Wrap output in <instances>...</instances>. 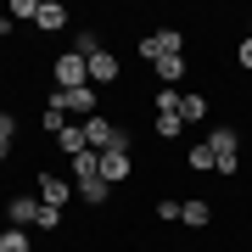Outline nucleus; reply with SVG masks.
I'll return each mask as SVG.
<instances>
[{
	"label": "nucleus",
	"instance_id": "nucleus-22",
	"mask_svg": "<svg viewBox=\"0 0 252 252\" xmlns=\"http://www.w3.org/2000/svg\"><path fill=\"white\" fill-rule=\"evenodd\" d=\"M185 162H190L196 174H207V168H213V152H207V146H190V157H185Z\"/></svg>",
	"mask_w": 252,
	"mask_h": 252
},
{
	"label": "nucleus",
	"instance_id": "nucleus-1",
	"mask_svg": "<svg viewBox=\"0 0 252 252\" xmlns=\"http://www.w3.org/2000/svg\"><path fill=\"white\" fill-rule=\"evenodd\" d=\"M207 152H213V174H235L241 168V135H235V124H219V129H207Z\"/></svg>",
	"mask_w": 252,
	"mask_h": 252
},
{
	"label": "nucleus",
	"instance_id": "nucleus-15",
	"mask_svg": "<svg viewBox=\"0 0 252 252\" xmlns=\"http://www.w3.org/2000/svg\"><path fill=\"white\" fill-rule=\"evenodd\" d=\"M180 118H185V124H202V118H207V95H196V90L180 95Z\"/></svg>",
	"mask_w": 252,
	"mask_h": 252
},
{
	"label": "nucleus",
	"instance_id": "nucleus-23",
	"mask_svg": "<svg viewBox=\"0 0 252 252\" xmlns=\"http://www.w3.org/2000/svg\"><path fill=\"white\" fill-rule=\"evenodd\" d=\"M11 17H28V23H34L39 17V0H11Z\"/></svg>",
	"mask_w": 252,
	"mask_h": 252
},
{
	"label": "nucleus",
	"instance_id": "nucleus-14",
	"mask_svg": "<svg viewBox=\"0 0 252 252\" xmlns=\"http://www.w3.org/2000/svg\"><path fill=\"white\" fill-rule=\"evenodd\" d=\"M73 180H101V152H79V157H73Z\"/></svg>",
	"mask_w": 252,
	"mask_h": 252
},
{
	"label": "nucleus",
	"instance_id": "nucleus-25",
	"mask_svg": "<svg viewBox=\"0 0 252 252\" xmlns=\"http://www.w3.org/2000/svg\"><path fill=\"white\" fill-rule=\"evenodd\" d=\"M0 140H17V118H11L6 107H0Z\"/></svg>",
	"mask_w": 252,
	"mask_h": 252
},
{
	"label": "nucleus",
	"instance_id": "nucleus-8",
	"mask_svg": "<svg viewBox=\"0 0 252 252\" xmlns=\"http://www.w3.org/2000/svg\"><path fill=\"white\" fill-rule=\"evenodd\" d=\"M90 84H95V90H107V84H118V56H112V51L90 56Z\"/></svg>",
	"mask_w": 252,
	"mask_h": 252
},
{
	"label": "nucleus",
	"instance_id": "nucleus-18",
	"mask_svg": "<svg viewBox=\"0 0 252 252\" xmlns=\"http://www.w3.org/2000/svg\"><path fill=\"white\" fill-rule=\"evenodd\" d=\"M0 252H28V230L6 224V230H0Z\"/></svg>",
	"mask_w": 252,
	"mask_h": 252
},
{
	"label": "nucleus",
	"instance_id": "nucleus-17",
	"mask_svg": "<svg viewBox=\"0 0 252 252\" xmlns=\"http://www.w3.org/2000/svg\"><path fill=\"white\" fill-rule=\"evenodd\" d=\"M107 196H112V185H107V180H84V185H79V202H90V207H101Z\"/></svg>",
	"mask_w": 252,
	"mask_h": 252
},
{
	"label": "nucleus",
	"instance_id": "nucleus-19",
	"mask_svg": "<svg viewBox=\"0 0 252 252\" xmlns=\"http://www.w3.org/2000/svg\"><path fill=\"white\" fill-rule=\"evenodd\" d=\"M39 124H45V135L56 140V135H62V129H67V112H56V107H45V112H39Z\"/></svg>",
	"mask_w": 252,
	"mask_h": 252
},
{
	"label": "nucleus",
	"instance_id": "nucleus-16",
	"mask_svg": "<svg viewBox=\"0 0 252 252\" xmlns=\"http://www.w3.org/2000/svg\"><path fill=\"white\" fill-rule=\"evenodd\" d=\"M185 135V118L180 112H157V140H180Z\"/></svg>",
	"mask_w": 252,
	"mask_h": 252
},
{
	"label": "nucleus",
	"instance_id": "nucleus-7",
	"mask_svg": "<svg viewBox=\"0 0 252 252\" xmlns=\"http://www.w3.org/2000/svg\"><path fill=\"white\" fill-rule=\"evenodd\" d=\"M6 219H11L17 230H28V224L39 219V196H11V202H6Z\"/></svg>",
	"mask_w": 252,
	"mask_h": 252
},
{
	"label": "nucleus",
	"instance_id": "nucleus-3",
	"mask_svg": "<svg viewBox=\"0 0 252 252\" xmlns=\"http://www.w3.org/2000/svg\"><path fill=\"white\" fill-rule=\"evenodd\" d=\"M140 56H146V62H162V56H185V34H180V28L146 34V39H140Z\"/></svg>",
	"mask_w": 252,
	"mask_h": 252
},
{
	"label": "nucleus",
	"instance_id": "nucleus-4",
	"mask_svg": "<svg viewBox=\"0 0 252 252\" xmlns=\"http://www.w3.org/2000/svg\"><path fill=\"white\" fill-rule=\"evenodd\" d=\"M73 196H79V190H73L62 174H39V202L45 207H73Z\"/></svg>",
	"mask_w": 252,
	"mask_h": 252
},
{
	"label": "nucleus",
	"instance_id": "nucleus-21",
	"mask_svg": "<svg viewBox=\"0 0 252 252\" xmlns=\"http://www.w3.org/2000/svg\"><path fill=\"white\" fill-rule=\"evenodd\" d=\"M180 207H185L180 196H162V202H157V219H162V224H174V219H180Z\"/></svg>",
	"mask_w": 252,
	"mask_h": 252
},
{
	"label": "nucleus",
	"instance_id": "nucleus-5",
	"mask_svg": "<svg viewBox=\"0 0 252 252\" xmlns=\"http://www.w3.org/2000/svg\"><path fill=\"white\" fill-rule=\"evenodd\" d=\"M129 174H135V157L129 152H101V180L107 185H124Z\"/></svg>",
	"mask_w": 252,
	"mask_h": 252
},
{
	"label": "nucleus",
	"instance_id": "nucleus-12",
	"mask_svg": "<svg viewBox=\"0 0 252 252\" xmlns=\"http://www.w3.org/2000/svg\"><path fill=\"white\" fill-rule=\"evenodd\" d=\"M73 51H79L84 62H90V56H101L107 45H101V34H95V28H73Z\"/></svg>",
	"mask_w": 252,
	"mask_h": 252
},
{
	"label": "nucleus",
	"instance_id": "nucleus-11",
	"mask_svg": "<svg viewBox=\"0 0 252 252\" xmlns=\"http://www.w3.org/2000/svg\"><path fill=\"white\" fill-rule=\"evenodd\" d=\"M152 67H157V79H162V90H174V84L185 79V67H190V62H185V56H162V62H152Z\"/></svg>",
	"mask_w": 252,
	"mask_h": 252
},
{
	"label": "nucleus",
	"instance_id": "nucleus-26",
	"mask_svg": "<svg viewBox=\"0 0 252 252\" xmlns=\"http://www.w3.org/2000/svg\"><path fill=\"white\" fill-rule=\"evenodd\" d=\"M235 62H241V67H252V34L241 39V51H235Z\"/></svg>",
	"mask_w": 252,
	"mask_h": 252
},
{
	"label": "nucleus",
	"instance_id": "nucleus-10",
	"mask_svg": "<svg viewBox=\"0 0 252 252\" xmlns=\"http://www.w3.org/2000/svg\"><path fill=\"white\" fill-rule=\"evenodd\" d=\"M34 28H45V34L67 28V6H56V0H39V17H34Z\"/></svg>",
	"mask_w": 252,
	"mask_h": 252
},
{
	"label": "nucleus",
	"instance_id": "nucleus-20",
	"mask_svg": "<svg viewBox=\"0 0 252 252\" xmlns=\"http://www.w3.org/2000/svg\"><path fill=\"white\" fill-rule=\"evenodd\" d=\"M56 224H62V207H45V202H39V219H34V230H56Z\"/></svg>",
	"mask_w": 252,
	"mask_h": 252
},
{
	"label": "nucleus",
	"instance_id": "nucleus-27",
	"mask_svg": "<svg viewBox=\"0 0 252 252\" xmlns=\"http://www.w3.org/2000/svg\"><path fill=\"white\" fill-rule=\"evenodd\" d=\"M6 157H11V140H0V162H6Z\"/></svg>",
	"mask_w": 252,
	"mask_h": 252
},
{
	"label": "nucleus",
	"instance_id": "nucleus-2",
	"mask_svg": "<svg viewBox=\"0 0 252 252\" xmlns=\"http://www.w3.org/2000/svg\"><path fill=\"white\" fill-rule=\"evenodd\" d=\"M51 79H56V90H84V84H90V62H84L79 51H67V56H56L51 62Z\"/></svg>",
	"mask_w": 252,
	"mask_h": 252
},
{
	"label": "nucleus",
	"instance_id": "nucleus-24",
	"mask_svg": "<svg viewBox=\"0 0 252 252\" xmlns=\"http://www.w3.org/2000/svg\"><path fill=\"white\" fill-rule=\"evenodd\" d=\"M157 112H180V90H157Z\"/></svg>",
	"mask_w": 252,
	"mask_h": 252
},
{
	"label": "nucleus",
	"instance_id": "nucleus-9",
	"mask_svg": "<svg viewBox=\"0 0 252 252\" xmlns=\"http://www.w3.org/2000/svg\"><path fill=\"white\" fill-rule=\"evenodd\" d=\"M56 152H62V157H79V152H90V140H84V124H67L62 135H56Z\"/></svg>",
	"mask_w": 252,
	"mask_h": 252
},
{
	"label": "nucleus",
	"instance_id": "nucleus-13",
	"mask_svg": "<svg viewBox=\"0 0 252 252\" xmlns=\"http://www.w3.org/2000/svg\"><path fill=\"white\" fill-rule=\"evenodd\" d=\"M180 219H185V224H190V230H207V224H213V207H207V202H196V196H190V202L180 207Z\"/></svg>",
	"mask_w": 252,
	"mask_h": 252
},
{
	"label": "nucleus",
	"instance_id": "nucleus-6",
	"mask_svg": "<svg viewBox=\"0 0 252 252\" xmlns=\"http://www.w3.org/2000/svg\"><path fill=\"white\" fill-rule=\"evenodd\" d=\"M112 135H118V129H112V118H84V140H90V152H107V146H112Z\"/></svg>",
	"mask_w": 252,
	"mask_h": 252
}]
</instances>
